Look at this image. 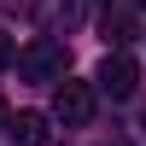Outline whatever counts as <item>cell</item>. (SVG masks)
<instances>
[{
	"label": "cell",
	"instance_id": "cell-2",
	"mask_svg": "<svg viewBox=\"0 0 146 146\" xmlns=\"http://www.w3.org/2000/svg\"><path fill=\"white\" fill-rule=\"evenodd\" d=\"M94 82H100V94H111V100H135V88H140V64L123 53V47H111V53L100 58V70H94Z\"/></svg>",
	"mask_w": 146,
	"mask_h": 146
},
{
	"label": "cell",
	"instance_id": "cell-7",
	"mask_svg": "<svg viewBox=\"0 0 146 146\" xmlns=\"http://www.w3.org/2000/svg\"><path fill=\"white\" fill-rule=\"evenodd\" d=\"M6 117H12V111H6V100H0V123H6Z\"/></svg>",
	"mask_w": 146,
	"mask_h": 146
},
{
	"label": "cell",
	"instance_id": "cell-5",
	"mask_svg": "<svg viewBox=\"0 0 146 146\" xmlns=\"http://www.w3.org/2000/svg\"><path fill=\"white\" fill-rule=\"evenodd\" d=\"M6 135H12V146H47V117L18 111V117H6Z\"/></svg>",
	"mask_w": 146,
	"mask_h": 146
},
{
	"label": "cell",
	"instance_id": "cell-3",
	"mask_svg": "<svg viewBox=\"0 0 146 146\" xmlns=\"http://www.w3.org/2000/svg\"><path fill=\"white\" fill-rule=\"evenodd\" d=\"M53 117H58L64 129H82V123L94 117V88L64 76V82H58V94H53Z\"/></svg>",
	"mask_w": 146,
	"mask_h": 146
},
{
	"label": "cell",
	"instance_id": "cell-1",
	"mask_svg": "<svg viewBox=\"0 0 146 146\" xmlns=\"http://www.w3.org/2000/svg\"><path fill=\"white\" fill-rule=\"evenodd\" d=\"M18 76L23 82H64L70 76V53L53 41V35H41V41H29L18 53Z\"/></svg>",
	"mask_w": 146,
	"mask_h": 146
},
{
	"label": "cell",
	"instance_id": "cell-4",
	"mask_svg": "<svg viewBox=\"0 0 146 146\" xmlns=\"http://www.w3.org/2000/svg\"><path fill=\"white\" fill-rule=\"evenodd\" d=\"M88 6H94V0H35V23H41L47 35L76 29V23L88 18Z\"/></svg>",
	"mask_w": 146,
	"mask_h": 146
},
{
	"label": "cell",
	"instance_id": "cell-8",
	"mask_svg": "<svg viewBox=\"0 0 146 146\" xmlns=\"http://www.w3.org/2000/svg\"><path fill=\"white\" fill-rule=\"evenodd\" d=\"M135 6H146V0H135Z\"/></svg>",
	"mask_w": 146,
	"mask_h": 146
},
{
	"label": "cell",
	"instance_id": "cell-6",
	"mask_svg": "<svg viewBox=\"0 0 146 146\" xmlns=\"http://www.w3.org/2000/svg\"><path fill=\"white\" fill-rule=\"evenodd\" d=\"M105 41H117V47L129 41V12H111V6H105Z\"/></svg>",
	"mask_w": 146,
	"mask_h": 146
}]
</instances>
